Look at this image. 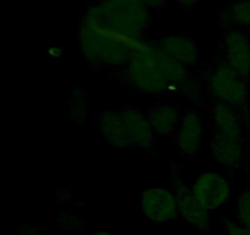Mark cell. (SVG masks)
Masks as SVG:
<instances>
[{
	"mask_svg": "<svg viewBox=\"0 0 250 235\" xmlns=\"http://www.w3.org/2000/svg\"><path fill=\"white\" fill-rule=\"evenodd\" d=\"M182 10H193L199 6L203 0H173Z\"/></svg>",
	"mask_w": 250,
	"mask_h": 235,
	"instance_id": "23",
	"label": "cell"
},
{
	"mask_svg": "<svg viewBox=\"0 0 250 235\" xmlns=\"http://www.w3.org/2000/svg\"><path fill=\"white\" fill-rule=\"evenodd\" d=\"M180 104L177 102H160L149 107L146 118L156 135L168 137L175 135L182 120Z\"/></svg>",
	"mask_w": 250,
	"mask_h": 235,
	"instance_id": "13",
	"label": "cell"
},
{
	"mask_svg": "<svg viewBox=\"0 0 250 235\" xmlns=\"http://www.w3.org/2000/svg\"><path fill=\"white\" fill-rule=\"evenodd\" d=\"M220 24L226 29L250 28V0L234 2L220 14Z\"/></svg>",
	"mask_w": 250,
	"mask_h": 235,
	"instance_id": "16",
	"label": "cell"
},
{
	"mask_svg": "<svg viewBox=\"0 0 250 235\" xmlns=\"http://www.w3.org/2000/svg\"><path fill=\"white\" fill-rule=\"evenodd\" d=\"M120 76L128 87L156 95L177 91L189 72L187 66L160 50L155 42L142 39L120 70Z\"/></svg>",
	"mask_w": 250,
	"mask_h": 235,
	"instance_id": "1",
	"label": "cell"
},
{
	"mask_svg": "<svg viewBox=\"0 0 250 235\" xmlns=\"http://www.w3.org/2000/svg\"><path fill=\"white\" fill-rule=\"evenodd\" d=\"M177 93L180 97H182L187 102H198V100L202 99L203 86L200 85L199 81L189 75L187 80L180 86Z\"/></svg>",
	"mask_w": 250,
	"mask_h": 235,
	"instance_id": "19",
	"label": "cell"
},
{
	"mask_svg": "<svg viewBox=\"0 0 250 235\" xmlns=\"http://www.w3.org/2000/svg\"><path fill=\"white\" fill-rule=\"evenodd\" d=\"M102 139L112 148L132 149L131 139L120 110H103L95 120Z\"/></svg>",
	"mask_w": 250,
	"mask_h": 235,
	"instance_id": "12",
	"label": "cell"
},
{
	"mask_svg": "<svg viewBox=\"0 0 250 235\" xmlns=\"http://www.w3.org/2000/svg\"><path fill=\"white\" fill-rule=\"evenodd\" d=\"M92 235H114L109 230H98V232H94Z\"/></svg>",
	"mask_w": 250,
	"mask_h": 235,
	"instance_id": "25",
	"label": "cell"
},
{
	"mask_svg": "<svg viewBox=\"0 0 250 235\" xmlns=\"http://www.w3.org/2000/svg\"><path fill=\"white\" fill-rule=\"evenodd\" d=\"M246 115L238 109L224 102H215L211 108L212 125L217 132L227 135H243Z\"/></svg>",
	"mask_w": 250,
	"mask_h": 235,
	"instance_id": "15",
	"label": "cell"
},
{
	"mask_svg": "<svg viewBox=\"0 0 250 235\" xmlns=\"http://www.w3.org/2000/svg\"><path fill=\"white\" fill-rule=\"evenodd\" d=\"M138 42L122 38L84 21L81 22V54L90 65L97 68L121 70L126 65L134 46Z\"/></svg>",
	"mask_w": 250,
	"mask_h": 235,
	"instance_id": "3",
	"label": "cell"
},
{
	"mask_svg": "<svg viewBox=\"0 0 250 235\" xmlns=\"http://www.w3.org/2000/svg\"><path fill=\"white\" fill-rule=\"evenodd\" d=\"M190 188L198 202L210 212L226 206L232 197L231 184L221 173L208 171L200 174Z\"/></svg>",
	"mask_w": 250,
	"mask_h": 235,
	"instance_id": "5",
	"label": "cell"
},
{
	"mask_svg": "<svg viewBox=\"0 0 250 235\" xmlns=\"http://www.w3.org/2000/svg\"><path fill=\"white\" fill-rule=\"evenodd\" d=\"M119 110L126 125L133 148L144 151L151 148L155 142L156 134L146 115H144L138 107L133 105H125Z\"/></svg>",
	"mask_w": 250,
	"mask_h": 235,
	"instance_id": "11",
	"label": "cell"
},
{
	"mask_svg": "<svg viewBox=\"0 0 250 235\" xmlns=\"http://www.w3.org/2000/svg\"><path fill=\"white\" fill-rule=\"evenodd\" d=\"M226 235H250V228L244 227L236 219L227 223Z\"/></svg>",
	"mask_w": 250,
	"mask_h": 235,
	"instance_id": "21",
	"label": "cell"
},
{
	"mask_svg": "<svg viewBox=\"0 0 250 235\" xmlns=\"http://www.w3.org/2000/svg\"><path fill=\"white\" fill-rule=\"evenodd\" d=\"M142 1L146 5V7H148V9L158 10V9H161V7L165 6L166 2H167V0H142Z\"/></svg>",
	"mask_w": 250,
	"mask_h": 235,
	"instance_id": "24",
	"label": "cell"
},
{
	"mask_svg": "<svg viewBox=\"0 0 250 235\" xmlns=\"http://www.w3.org/2000/svg\"><path fill=\"white\" fill-rule=\"evenodd\" d=\"M207 87L216 102L232 105L248 118V81L239 76L224 58H220L210 69Z\"/></svg>",
	"mask_w": 250,
	"mask_h": 235,
	"instance_id": "4",
	"label": "cell"
},
{
	"mask_svg": "<svg viewBox=\"0 0 250 235\" xmlns=\"http://www.w3.org/2000/svg\"><path fill=\"white\" fill-rule=\"evenodd\" d=\"M154 42L160 50L187 68L197 63L198 48L195 42L186 34H170Z\"/></svg>",
	"mask_w": 250,
	"mask_h": 235,
	"instance_id": "14",
	"label": "cell"
},
{
	"mask_svg": "<svg viewBox=\"0 0 250 235\" xmlns=\"http://www.w3.org/2000/svg\"><path fill=\"white\" fill-rule=\"evenodd\" d=\"M214 159L225 168H239L247 157L243 135H227L216 132L211 140Z\"/></svg>",
	"mask_w": 250,
	"mask_h": 235,
	"instance_id": "10",
	"label": "cell"
},
{
	"mask_svg": "<svg viewBox=\"0 0 250 235\" xmlns=\"http://www.w3.org/2000/svg\"><path fill=\"white\" fill-rule=\"evenodd\" d=\"M66 109L72 122L81 124L84 121L87 117V104H85L84 92L81 88H75L68 95L66 100Z\"/></svg>",
	"mask_w": 250,
	"mask_h": 235,
	"instance_id": "17",
	"label": "cell"
},
{
	"mask_svg": "<svg viewBox=\"0 0 250 235\" xmlns=\"http://www.w3.org/2000/svg\"><path fill=\"white\" fill-rule=\"evenodd\" d=\"M236 220L250 228V188H243L236 201Z\"/></svg>",
	"mask_w": 250,
	"mask_h": 235,
	"instance_id": "18",
	"label": "cell"
},
{
	"mask_svg": "<svg viewBox=\"0 0 250 235\" xmlns=\"http://www.w3.org/2000/svg\"><path fill=\"white\" fill-rule=\"evenodd\" d=\"M56 222L60 224V227L65 230H71V232H77V230H82L84 228V222L77 215L72 214V213H60L58 214Z\"/></svg>",
	"mask_w": 250,
	"mask_h": 235,
	"instance_id": "20",
	"label": "cell"
},
{
	"mask_svg": "<svg viewBox=\"0 0 250 235\" xmlns=\"http://www.w3.org/2000/svg\"><path fill=\"white\" fill-rule=\"evenodd\" d=\"M141 207L144 217L155 224H165L178 215L175 192L166 188H150L142 192Z\"/></svg>",
	"mask_w": 250,
	"mask_h": 235,
	"instance_id": "6",
	"label": "cell"
},
{
	"mask_svg": "<svg viewBox=\"0 0 250 235\" xmlns=\"http://www.w3.org/2000/svg\"><path fill=\"white\" fill-rule=\"evenodd\" d=\"M82 21L122 38L141 41L148 31L150 15L142 0H102L88 9Z\"/></svg>",
	"mask_w": 250,
	"mask_h": 235,
	"instance_id": "2",
	"label": "cell"
},
{
	"mask_svg": "<svg viewBox=\"0 0 250 235\" xmlns=\"http://www.w3.org/2000/svg\"><path fill=\"white\" fill-rule=\"evenodd\" d=\"M17 232H19V235H45L42 230L29 223H21L17 225Z\"/></svg>",
	"mask_w": 250,
	"mask_h": 235,
	"instance_id": "22",
	"label": "cell"
},
{
	"mask_svg": "<svg viewBox=\"0 0 250 235\" xmlns=\"http://www.w3.org/2000/svg\"><path fill=\"white\" fill-rule=\"evenodd\" d=\"M175 142L182 156H194L202 151L204 142V120L197 110H188L182 115L175 132Z\"/></svg>",
	"mask_w": 250,
	"mask_h": 235,
	"instance_id": "8",
	"label": "cell"
},
{
	"mask_svg": "<svg viewBox=\"0 0 250 235\" xmlns=\"http://www.w3.org/2000/svg\"><path fill=\"white\" fill-rule=\"evenodd\" d=\"M226 63L248 81L250 77V39L238 28L227 29L224 39V55Z\"/></svg>",
	"mask_w": 250,
	"mask_h": 235,
	"instance_id": "9",
	"label": "cell"
},
{
	"mask_svg": "<svg viewBox=\"0 0 250 235\" xmlns=\"http://www.w3.org/2000/svg\"><path fill=\"white\" fill-rule=\"evenodd\" d=\"M172 191L178 203V214L194 229L203 234H209L211 227L210 211L203 207L192 192V188L181 179H173Z\"/></svg>",
	"mask_w": 250,
	"mask_h": 235,
	"instance_id": "7",
	"label": "cell"
}]
</instances>
